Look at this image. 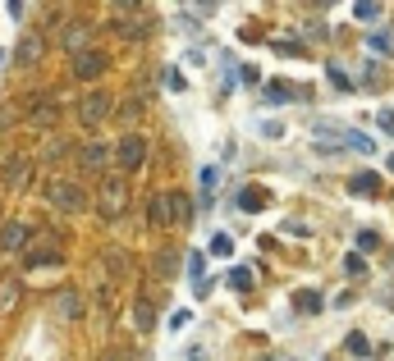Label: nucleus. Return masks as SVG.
Returning <instances> with one entry per match:
<instances>
[{"label":"nucleus","instance_id":"obj_17","mask_svg":"<svg viewBox=\"0 0 394 361\" xmlns=\"http://www.w3.org/2000/svg\"><path fill=\"white\" fill-rule=\"evenodd\" d=\"M170 215H175V224H188V220H193V206H188L184 192H170Z\"/></svg>","mask_w":394,"mask_h":361},{"label":"nucleus","instance_id":"obj_11","mask_svg":"<svg viewBox=\"0 0 394 361\" xmlns=\"http://www.w3.org/2000/svg\"><path fill=\"white\" fill-rule=\"evenodd\" d=\"M133 329H138V334H151V329H156V307H151L147 297L133 302Z\"/></svg>","mask_w":394,"mask_h":361},{"label":"nucleus","instance_id":"obj_30","mask_svg":"<svg viewBox=\"0 0 394 361\" xmlns=\"http://www.w3.org/2000/svg\"><path fill=\"white\" fill-rule=\"evenodd\" d=\"M358 247H362V251H376V247H381V238L367 229V233H358Z\"/></svg>","mask_w":394,"mask_h":361},{"label":"nucleus","instance_id":"obj_33","mask_svg":"<svg viewBox=\"0 0 394 361\" xmlns=\"http://www.w3.org/2000/svg\"><path fill=\"white\" fill-rule=\"evenodd\" d=\"M376 119H381V129H386V133H390V138H394V110H381V114H376Z\"/></svg>","mask_w":394,"mask_h":361},{"label":"nucleus","instance_id":"obj_28","mask_svg":"<svg viewBox=\"0 0 394 361\" xmlns=\"http://www.w3.org/2000/svg\"><path fill=\"white\" fill-rule=\"evenodd\" d=\"M138 110H142V101H124V105H120V124H124V119L133 124V119H138Z\"/></svg>","mask_w":394,"mask_h":361},{"label":"nucleus","instance_id":"obj_36","mask_svg":"<svg viewBox=\"0 0 394 361\" xmlns=\"http://www.w3.org/2000/svg\"><path fill=\"white\" fill-rule=\"evenodd\" d=\"M101 361H120V353H105V357H101Z\"/></svg>","mask_w":394,"mask_h":361},{"label":"nucleus","instance_id":"obj_32","mask_svg":"<svg viewBox=\"0 0 394 361\" xmlns=\"http://www.w3.org/2000/svg\"><path fill=\"white\" fill-rule=\"evenodd\" d=\"M353 14H358V18H376L381 5H353Z\"/></svg>","mask_w":394,"mask_h":361},{"label":"nucleus","instance_id":"obj_25","mask_svg":"<svg viewBox=\"0 0 394 361\" xmlns=\"http://www.w3.org/2000/svg\"><path fill=\"white\" fill-rule=\"evenodd\" d=\"M349 353H353V357H367V353H371L367 334H349Z\"/></svg>","mask_w":394,"mask_h":361},{"label":"nucleus","instance_id":"obj_31","mask_svg":"<svg viewBox=\"0 0 394 361\" xmlns=\"http://www.w3.org/2000/svg\"><path fill=\"white\" fill-rule=\"evenodd\" d=\"M344 270H349V275H362V270H367V266H362V256H358V251H353V256H344Z\"/></svg>","mask_w":394,"mask_h":361},{"label":"nucleus","instance_id":"obj_7","mask_svg":"<svg viewBox=\"0 0 394 361\" xmlns=\"http://www.w3.org/2000/svg\"><path fill=\"white\" fill-rule=\"evenodd\" d=\"M28 170H33V165H28V155H9L5 160V170H0V179H5V188H28Z\"/></svg>","mask_w":394,"mask_h":361},{"label":"nucleus","instance_id":"obj_5","mask_svg":"<svg viewBox=\"0 0 394 361\" xmlns=\"http://www.w3.org/2000/svg\"><path fill=\"white\" fill-rule=\"evenodd\" d=\"M142 155H147V146H142V138H138V133H124L120 151H115L120 170H142Z\"/></svg>","mask_w":394,"mask_h":361},{"label":"nucleus","instance_id":"obj_19","mask_svg":"<svg viewBox=\"0 0 394 361\" xmlns=\"http://www.w3.org/2000/svg\"><path fill=\"white\" fill-rule=\"evenodd\" d=\"M349 188L358 192V197H367V192H376V188H381V174H371V170H367V174H353Z\"/></svg>","mask_w":394,"mask_h":361},{"label":"nucleus","instance_id":"obj_16","mask_svg":"<svg viewBox=\"0 0 394 361\" xmlns=\"http://www.w3.org/2000/svg\"><path fill=\"white\" fill-rule=\"evenodd\" d=\"M42 60V37H23L18 42V64H37Z\"/></svg>","mask_w":394,"mask_h":361},{"label":"nucleus","instance_id":"obj_20","mask_svg":"<svg viewBox=\"0 0 394 361\" xmlns=\"http://www.w3.org/2000/svg\"><path fill=\"white\" fill-rule=\"evenodd\" d=\"M238 206H243V211H262V206H266V192H262V188H243Z\"/></svg>","mask_w":394,"mask_h":361},{"label":"nucleus","instance_id":"obj_35","mask_svg":"<svg viewBox=\"0 0 394 361\" xmlns=\"http://www.w3.org/2000/svg\"><path fill=\"white\" fill-rule=\"evenodd\" d=\"M9 114H14V110H9V105H0V129H5V124H9Z\"/></svg>","mask_w":394,"mask_h":361},{"label":"nucleus","instance_id":"obj_13","mask_svg":"<svg viewBox=\"0 0 394 361\" xmlns=\"http://www.w3.org/2000/svg\"><path fill=\"white\" fill-rule=\"evenodd\" d=\"M88 37H92V23H69V28H64V46H69L74 55H83Z\"/></svg>","mask_w":394,"mask_h":361},{"label":"nucleus","instance_id":"obj_26","mask_svg":"<svg viewBox=\"0 0 394 361\" xmlns=\"http://www.w3.org/2000/svg\"><path fill=\"white\" fill-rule=\"evenodd\" d=\"M325 73H330V83H335V87H344V92H349V87H353V78L344 73L340 64H330V69H325Z\"/></svg>","mask_w":394,"mask_h":361},{"label":"nucleus","instance_id":"obj_10","mask_svg":"<svg viewBox=\"0 0 394 361\" xmlns=\"http://www.w3.org/2000/svg\"><path fill=\"white\" fill-rule=\"evenodd\" d=\"M28 247V224L9 220L5 229H0V251H23Z\"/></svg>","mask_w":394,"mask_h":361},{"label":"nucleus","instance_id":"obj_21","mask_svg":"<svg viewBox=\"0 0 394 361\" xmlns=\"http://www.w3.org/2000/svg\"><path fill=\"white\" fill-rule=\"evenodd\" d=\"M229 288L248 292V288H253V270H243V266H238V270H229Z\"/></svg>","mask_w":394,"mask_h":361},{"label":"nucleus","instance_id":"obj_38","mask_svg":"<svg viewBox=\"0 0 394 361\" xmlns=\"http://www.w3.org/2000/svg\"><path fill=\"white\" fill-rule=\"evenodd\" d=\"M0 60H5V51H0Z\"/></svg>","mask_w":394,"mask_h":361},{"label":"nucleus","instance_id":"obj_37","mask_svg":"<svg viewBox=\"0 0 394 361\" xmlns=\"http://www.w3.org/2000/svg\"><path fill=\"white\" fill-rule=\"evenodd\" d=\"M390 170H394V155H390Z\"/></svg>","mask_w":394,"mask_h":361},{"label":"nucleus","instance_id":"obj_2","mask_svg":"<svg viewBox=\"0 0 394 361\" xmlns=\"http://www.w3.org/2000/svg\"><path fill=\"white\" fill-rule=\"evenodd\" d=\"M97 211L105 220H120L124 211H129V188H124V179H105L97 188Z\"/></svg>","mask_w":394,"mask_h":361},{"label":"nucleus","instance_id":"obj_22","mask_svg":"<svg viewBox=\"0 0 394 361\" xmlns=\"http://www.w3.org/2000/svg\"><path fill=\"white\" fill-rule=\"evenodd\" d=\"M188 275H193V284L207 279V256H202V251H188Z\"/></svg>","mask_w":394,"mask_h":361},{"label":"nucleus","instance_id":"obj_1","mask_svg":"<svg viewBox=\"0 0 394 361\" xmlns=\"http://www.w3.org/2000/svg\"><path fill=\"white\" fill-rule=\"evenodd\" d=\"M42 197H46V206H55V211H88V192L79 188V183H64V179H51L42 188Z\"/></svg>","mask_w":394,"mask_h":361},{"label":"nucleus","instance_id":"obj_23","mask_svg":"<svg viewBox=\"0 0 394 361\" xmlns=\"http://www.w3.org/2000/svg\"><path fill=\"white\" fill-rule=\"evenodd\" d=\"M367 46H371V51H381V55H390V51H394V37H390V32H371Z\"/></svg>","mask_w":394,"mask_h":361},{"label":"nucleus","instance_id":"obj_9","mask_svg":"<svg viewBox=\"0 0 394 361\" xmlns=\"http://www.w3.org/2000/svg\"><path fill=\"white\" fill-rule=\"evenodd\" d=\"M303 96H312V92H307V87H298V83H280V78H275V83H266V101H271V105L303 101Z\"/></svg>","mask_w":394,"mask_h":361},{"label":"nucleus","instance_id":"obj_15","mask_svg":"<svg viewBox=\"0 0 394 361\" xmlns=\"http://www.w3.org/2000/svg\"><path fill=\"white\" fill-rule=\"evenodd\" d=\"M18 302V279L14 275H0V316Z\"/></svg>","mask_w":394,"mask_h":361},{"label":"nucleus","instance_id":"obj_3","mask_svg":"<svg viewBox=\"0 0 394 361\" xmlns=\"http://www.w3.org/2000/svg\"><path fill=\"white\" fill-rule=\"evenodd\" d=\"M115 28H120V37H133V42H138V37L151 32V14H147V9H138V5H124Z\"/></svg>","mask_w":394,"mask_h":361},{"label":"nucleus","instance_id":"obj_24","mask_svg":"<svg viewBox=\"0 0 394 361\" xmlns=\"http://www.w3.org/2000/svg\"><path fill=\"white\" fill-rule=\"evenodd\" d=\"M211 251H216V256H229V251H234V238H229V233H216V238H211Z\"/></svg>","mask_w":394,"mask_h":361},{"label":"nucleus","instance_id":"obj_29","mask_svg":"<svg viewBox=\"0 0 394 361\" xmlns=\"http://www.w3.org/2000/svg\"><path fill=\"white\" fill-rule=\"evenodd\" d=\"M344 142H349L353 151H371V138H362V133H344Z\"/></svg>","mask_w":394,"mask_h":361},{"label":"nucleus","instance_id":"obj_14","mask_svg":"<svg viewBox=\"0 0 394 361\" xmlns=\"http://www.w3.org/2000/svg\"><path fill=\"white\" fill-rule=\"evenodd\" d=\"M79 160H83V170H92V174H97V170H105L110 151H105L101 142H92V146H83V155H79Z\"/></svg>","mask_w":394,"mask_h":361},{"label":"nucleus","instance_id":"obj_8","mask_svg":"<svg viewBox=\"0 0 394 361\" xmlns=\"http://www.w3.org/2000/svg\"><path fill=\"white\" fill-rule=\"evenodd\" d=\"M105 64H110V55H105V51H83L79 60H74V73H79V78H101Z\"/></svg>","mask_w":394,"mask_h":361},{"label":"nucleus","instance_id":"obj_6","mask_svg":"<svg viewBox=\"0 0 394 361\" xmlns=\"http://www.w3.org/2000/svg\"><path fill=\"white\" fill-rule=\"evenodd\" d=\"M55 114H60L55 96L37 92V96H33V114H28V124H33V129H51V124H55Z\"/></svg>","mask_w":394,"mask_h":361},{"label":"nucleus","instance_id":"obj_34","mask_svg":"<svg viewBox=\"0 0 394 361\" xmlns=\"http://www.w3.org/2000/svg\"><path fill=\"white\" fill-rule=\"evenodd\" d=\"M60 155H64V142H60V138H55L51 146H46V160H60Z\"/></svg>","mask_w":394,"mask_h":361},{"label":"nucleus","instance_id":"obj_27","mask_svg":"<svg viewBox=\"0 0 394 361\" xmlns=\"http://www.w3.org/2000/svg\"><path fill=\"white\" fill-rule=\"evenodd\" d=\"M298 311H307V316L321 311V297H316V292H303V297H298Z\"/></svg>","mask_w":394,"mask_h":361},{"label":"nucleus","instance_id":"obj_4","mask_svg":"<svg viewBox=\"0 0 394 361\" xmlns=\"http://www.w3.org/2000/svg\"><path fill=\"white\" fill-rule=\"evenodd\" d=\"M110 101H115L110 92H88V96H83V105H79V119L88 124V129H97L105 114H110Z\"/></svg>","mask_w":394,"mask_h":361},{"label":"nucleus","instance_id":"obj_12","mask_svg":"<svg viewBox=\"0 0 394 361\" xmlns=\"http://www.w3.org/2000/svg\"><path fill=\"white\" fill-rule=\"evenodd\" d=\"M55 316H60V320H79L83 316V302H79V292H74V288H60V297H55Z\"/></svg>","mask_w":394,"mask_h":361},{"label":"nucleus","instance_id":"obj_18","mask_svg":"<svg viewBox=\"0 0 394 361\" xmlns=\"http://www.w3.org/2000/svg\"><path fill=\"white\" fill-rule=\"evenodd\" d=\"M151 224H161V229H166V224H175V215H170V197H151Z\"/></svg>","mask_w":394,"mask_h":361}]
</instances>
